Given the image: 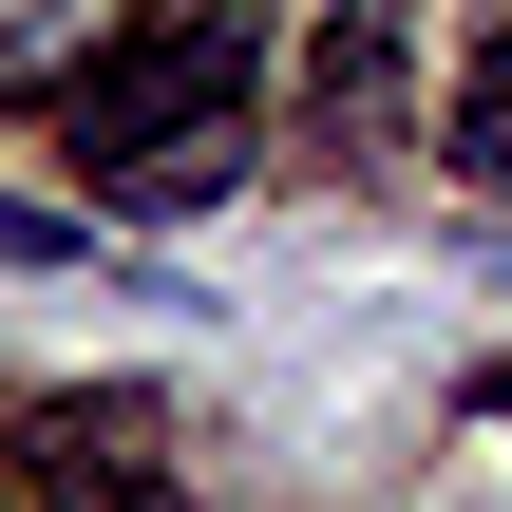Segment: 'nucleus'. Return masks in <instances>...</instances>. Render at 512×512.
<instances>
[{
  "label": "nucleus",
  "instance_id": "nucleus-6",
  "mask_svg": "<svg viewBox=\"0 0 512 512\" xmlns=\"http://www.w3.org/2000/svg\"><path fill=\"white\" fill-rule=\"evenodd\" d=\"M494 418H512V361H494Z\"/></svg>",
  "mask_w": 512,
  "mask_h": 512
},
{
  "label": "nucleus",
  "instance_id": "nucleus-5",
  "mask_svg": "<svg viewBox=\"0 0 512 512\" xmlns=\"http://www.w3.org/2000/svg\"><path fill=\"white\" fill-rule=\"evenodd\" d=\"M95 512H171V494H152V475H114V494H95Z\"/></svg>",
  "mask_w": 512,
  "mask_h": 512
},
{
  "label": "nucleus",
  "instance_id": "nucleus-3",
  "mask_svg": "<svg viewBox=\"0 0 512 512\" xmlns=\"http://www.w3.org/2000/svg\"><path fill=\"white\" fill-rule=\"evenodd\" d=\"M456 171H475V190H512V38L475 57V95H456Z\"/></svg>",
  "mask_w": 512,
  "mask_h": 512
},
{
  "label": "nucleus",
  "instance_id": "nucleus-1",
  "mask_svg": "<svg viewBox=\"0 0 512 512\" xmlns=\"http://www.w3.org/2000/svg\"><path fill=\"white\" fill-rule=\"evenodd\" d=\"M247 95V19H133L76 95H57V133H76V171H114V152H152V133H190V114H228Z\"/></svg>",
  "mask_w": 512,
  "mask_h": 512
},
{
  "label": "nucleus",
  "instance_id": "nucleus-4",
  "mask_svg": "<svg viewBox=\"0 0 512 512\" xmlns=\"http://www.w3.org/2000/svg\"><path fill=\"white\" fill-rule=\"evenodd\" d=\"M76 247H95L76 209H19V190H0V266H76Z\"/></svg>",
  "mask_w": 512,
  "mask_h": 512
},
{
  "label": "nucleus",
  "instance_id": "nucleus-2",
  "mask_svg": "<svg viewBox=\"0 0 512 512\" xmlns=\"http://www.w3.org/2000/svg\"><path fill=\"white\" fill-rule=\"evenodd\" d=\"M247 152H266V133H247V95H228V114H190V133L114 152V171H76V190H95V209H133V228H171V209H228V190H247Z\"/></svg>",
  "mask_w": 512,
  "mask_h": 512
}]
</instances>
